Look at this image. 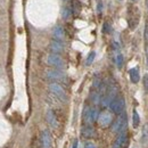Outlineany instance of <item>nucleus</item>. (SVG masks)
Listing matches in <instances>:
<instances>
[{"mask_svg":"<svg viewBox=\"0 0 148 148\" xmlns=\"http://www.w3.org/2000/svg\"><path fill=\"white\" fill-rule=\"evenodd\" d=\"M110 107H111V111L113 113H115V114H121L123 110H124V107H125V100H124V98L123 97H115L113 100H112V103L110 104Z\"/></svg>","mask_w":148,"mask_h":148,"instance_id":"nucleus-1","label":"nucleus"},{"mask_svg":"<svg viewBox=\"0 0 148 148\" xmlns=\"http://www.w3.org/2000/svg\"><path fill=\"white\" fill-rule=\"evenodd\" d=\"M49 90H50V92L54 93L56 97L58 99H60L62 101H66L67 100V95L65 92V90L58 83H50L49 84Z\"/></svg>","mask_w":148,"mask_h":148,"instance_id":"nucleus-2","label":"nucleus"},{"mask_svg":"<svg viewBox=\"0 0 148 148\" xmlns=\"http://www.w3.org/2000/svg\"><path fill=\"white\" fill-rule=\"evenodd\" d=\"M127 128V115H125V113H121L120 114V116L117 117V120L114 122V124H113V127H112V130H113V132H121V131H123V130H125Z\"/></svg>","mask_w":148,"mask_h":148,"instance_id":"nucleus-3","label":"nucleus"},{"mask_svg":"<svg viewBox=\"0 0 148 148\" xmlns=\"http://www.w3.org/2000/svg\"><path fill=\"white\" fill-rule=\"evenodd\" d=\"M47 62L49 65L54 66V67H57V69H63L65 66L64 64V60L60 56H58L57 54H50L47 58Z\"/></svg>","mask_w":148,"mask_h":148,"instance_id":"nucleus-4","label":"nucleus"},{"mask_svg":"<svg viewBox=\"0 0 148 148\" xmlns=\"http://www.w3.org/2000/svg\"><path fill=\"white\" fill-rule=\"evenodd\" d=\"M97 120H98V122H99V124L101 127H108L112 123V121H113V116H112V114L110 112H103V113L99 114Z\"/></svg>","mask_w":148,"mask_h":148,"instance_id":"nucleus-5","label":"nucleus"},{"mask_svg":"<svg viewBox=\"0 0 148 148\" xmlns=\"http://www.w3.org/2000/svg\"><path fill=\"white\" fill-rule=\"evenodd\" d=\"M46 76L49 80H55V81H63L65 80V74L59 70H49L46 72Z\"/></svg>","mask_w":148,"mask_h":148,"instance_id":"nucleus-6","label":"nucleus"},{"mask_svg":"<svg viewBox=\"0 0 148 148\" xmlns=\"http://www.w3.org/2000/svg\"><path fill=\"white\" fill-rule=\"evenodd\" d=\"M127 143V132L125 130L121 131L119 137L116 138V140L114 141V145H113V148H121L122 146H124V144Z\"/></svg>","mask_w":148,"mask_h":148,"instance_id":"nucleus-7","label":"nucleus"},{"mask_svg":"<svg viewBox=\"0 0 148 148\" xmlns=\"http://www.w3.org/2000/svg\"><path fill=\"white\" fill-rule=\"evenodd\" d=\"M41 143L43 148H50L51 147V137L48 130H45L41 134Z\"/></svg>","mask_w":148,"mask_h":148,"instance_id":"nucleus-8","label":"nucleus"},{"mask_svg":"<svg viewBox=\"0 0 148 148\" xmlns=\"http://www.w3.org/2000/svg\"><path fill=\"white\" fill-rule=\"evenodd\" d=\"M50 50L53 51V54H59V53H63L64 51V46H63V43L62 42H59V41H51L50 42Z\"/></svg>","mask_w":148,"mask_h":148,"instance_id":"nucleus-9","label":"nucleus"},{"mask_svg":"<svg viewBox=\"0 0 148 148\" xmlns=\"http://www.w3.org/2000/svg\"><path fill=\"white\" fill-rule=\"evenodd\" d=\"M46 117H47V122L49 123V125H50L51 128H57L58 122H57V119H56V115L54 112L51 111V110H49V111L47 112Z\"/></svg>","mask_w":148,"mask_h":148,"instance_id":"nucleus-10","label":"nucleus"},{"mask_svg":"<svg viewBox=\"0 0 148 148\" xmlns=\"http://www.w3.org/2000/svg\"><path fill=\"white\" fill-rule=\"evenodd\" d=\"M130 80L132 83H138L139 80H140V73H139V70L138 67H133L130 70Z\"/></svg>","mask_w":148,"mask_h":148,"instance_id":"nucleus-11","label":"nucleus"},{"mask_svg":"<svg viewBox=\"0 0 148 148\" xmlns=\"http://www.w3.org/2000/svg\"><path fill=\"white\" fill-rule=\"evenodd\" d=\"M81 133H82L83 137H86V138H91V137H93V136L96 134V131H95V129H93L92 127L87 125V127H84V128L82 129Z\"/></svg>","mask_w":148,"mask_h":148,"instance_id":"nucleus-12","label":"nucleus"},{"mask_svg":"<svg viewBox=\"0 0 148 148\" xmlns=\"http://www.w3.org/2000/svg\"><path fill=\"white\" fill-rule=\"evenodd\" d=\"M54 37L55 39L57 40H63L64 38H65V33H64V30H63V27L62 26H59V25H57L55 26V29H54Z\"/></svg>","mask_w":148,"mask_h":148,"instance_id":"nucleus-13","label":"nucleus"},{"mask_svg":"<svg viewBox=\"0 0 148 148\" xmlns=\"http://www.w3.org/2000/svg\"><path fill=\"white\" fill-rule=\"evenodd\" d=\"M83 120L88 124L92 123L91 122V108L90 107H86L84 108V111H83Z\"/></svg>","mask_w":148,"mask_h":148,"instance_id":"nucleus-14","label":"nucleus"},{"mask_svg":"<svg viewBox=\"0 0 148 148\" xmlns=\"http://www.w3.org/2000/svg\"><path fill=\"white\" fill-rule=\"evenodd\" d=\"M132 122H133V127L134 128H137V127H139V123H140V117H139V114H138V112L133 111V114H132Z\"/></svg>","mask_w":148,"mask_h":148,"instance_id":"nucleus-15","label":"nucleus"},{"mask_svg":"<svg viewBox=\"0 0 148 148\" xmlns=\"http://www.w3.org/2000/svg\"><path fill=\"white\" fill-rule=\"evenodd\" d=\"M143 143L144 145L148 144V124H145L143 129Z\"/></svg>","mask_w":148,"mask_h":148,"instance_id":"nucleus-16","label":"nucleus"},{"mask_svg":"<svg viewBox=\"0 0 148 148\" xmlns=\"http://www.w3.org/2000/svg\"><path fill=\"white\" fill-rule=\"evenodd\" d=\"M95 57H96V53L95 51H91L89 55H88V57H87V60H86V65H91L92 64V62L95 60Z\"/></svg>","mask_w":148,"mask_h":148,"instance_id":"nucleus-17","label":"nucleus"},{"mask_svg":"<svg viewBox=\"0 0 148 148\" xmlns=\"http://www.w3.org/2000/svg\"><path fill=\"white\" fill-rule=\"evenodd\" d=\"M115 62H116L117 67H119V69H121V67H122V65H123V56H122V54H117V55H116Z\"/></svg>","mask_w":148,"mask_h":148,"instance_id":"nucleus-18","label":"nucleus"},{"mask_svg":"<svg viewBox=\"0 0 148 148\" xmlns=\"http://www.w3.org/2000/svg\"><path fill=\"white\" fill-rule=\"evenodd\" d=\"M99 116V112L97 108H91V122H95Z\"/></svg>","mask_w":148,"mask_h":148,"instance_id":"nucleus-19","label":"nucleus"},{"mask_svg":"<svg viewBox=\"0 0 148 148\" xmlns=\"http://www.w3.org/2000/svg\"><path fill=\"white\" fill-rule=\"evenodd\" d=\"M91 99H92V101L95 104H98L99 100H100V95H99V92L92 93V95H91Z\"/></svg>","mask_w":148,"mask_h":148,"instance_id":"nucleus-20","label":"nucleus"},{"mask_svg":"<svg viewBox=\"0 0 148 148\" xmlns=\"http://www.w3.org/2000/svg\"><path fill=\"white\" fill-rule=\"evenodd\" d=\"M100 86H101V80H100L99 77H96V79L93 80V88L98 89V88H100Z\"/></svg>","mask_w":148,"mask_h":148,"instance_id":"nucleus-21","label":"nucleus"},{"mask_svg":"<svg viewBox=\"0 0 148 148\" xmlns=\"http://www.w3.org/2000/svg\"><path fill=\"white\" fill-rule=\"evenodd\" d=\"M103 31H104L105 33H110V32H111V25H110L108 23H105V24H104V27H103Z\"/></svg>","mask_w":148,"mask_h":148,"instance_id":"nucleus-22","label":"nucleus"},{"mask_svg":"<svg viewBox=\"0 0 148 148\" xmlns=\"http://www.w3.org/2000/svg\"><path fill=\"white\" fill-rule=\"evenodd\" d=\"M70 15H71V10L67 9V8H65V9L63 10V17H64V18H67V17H70Z\"/></svg>","mask_w":148,"mask_h":148,"instance_id":"nucleus-23","label":"nucleus"},{"mask_svg":"<svg viewBox=\"0 0 148 148\" xmlns=\"http://www.w3.org/2000/svg\"><path fill=\"white\" fill-rule=\"evenodd\" d=\"M144 88H145V91L148 92V75H145L144 77Z\"/></svg>","mask_w":148,"mask_h":148,"instance_id":"nucleus-24","label":"nucleus"},{"mask_svg":"<svg viewBox=\"0 0 148 148\" xmlns=\"http://www.w3.org/2000/svg\"><path fill=\"white\" fill-rule=\"evenodd\" d=\"M144 38H145V41L148 42V22L146 23V26H145V32H144Z\"/></svg>","mask_w":148,"mask_h":148,"instance_id":"nucleus-25","label":"nucleus"},{"mask_svg":"<svg viewBox=\"0 0 148 148\" xmlns=\"http://www.w3.org/2000/svg\"><path fill=\"white\" fill-rule=\"evenodd\" d=\"M84 148H96V146L93 145L92 143H87V144L84 145Z\"/></svg>","mask_w":148,"mask_h":148,"instance_id":"nucleus-26","label":"nucleus"},{"mask_svg":"<svg viewBox=\"0 0 148 148\" xmlns=\"http://www.w3.org/2000/svg\"><path fill=\"white\" fill-rule=\"evenodd\" d=\"M101 7H103V5H101V2L99 1V2H98V12H101Z\"/></svg>","mask_w":148,"mask_h":148,"instance_id":"nucleus-27","label":"nucleus"},{"mask_svg":"<svg viewBox=\"0 0 148 148\" xmlns=\"http://www.w3.org/2000/svg\"><path fill=\"white\" fill-rule=\"evenodd\" d=\"M77 145H79V141H77V140H74V143H73V148H77Z\"/></svg>","mask_w":148,"mask_h":148,"instance_id":"nucleus-28","label":"nucleus"},{"mask_svg":"<svg viewBox=\"0 0 148 148\" xmlns=\"http://www.w3.org/2000/svg\"><path fill=\"white\" fill-rule=\"evenodd\" d=\"M132 1H137V0H132Z\"/></svg>","mask_w":148,"mask_h":148,"instance_id":"nucleus-29","label":"nucleus"}]
</instances>
